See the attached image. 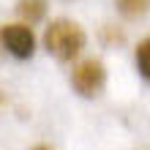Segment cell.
Listing matches in <instances>:
<instances>
[{
    "label": "cell",
    "instance_id": "obj_1",
    "mask_svg": "<svg viewBox=\"0 0 150 150\" xmlns=\"http://www.w3.org/2000/svg\"><path fill=\"white\" fill-rule=\"evenodd\" d=\"M44 47L63 63L76 60L79 52L85 49V30L74 19H55L44 33Z\"/></svg>",
    "mask_w": 150,
    "mask_h": 150
},
{
    "label": "cell",
    "instance_id": "obj_2",
    "mask_svg": "<svg viewBox=\"0 0 150 150\" xmlns=\"http://www.w3.org/2000/svg\"><path fill=\"white\" fill-rule=\"evenodd\" d=\"M71 85L79 96L96 98L104 90V85H107V68H104V63L98 57H87L82 63H76L74 71H71Z\"/></svg>",
    "mask_w": 150,
    "mask_h": 150
},
{
    "label": "cell",
    "instance_id": "obj_3",
    "mask_svg": "<svg viewBox=\"0 0 150 150\" xmlns=\"http://www.w3.org/2000/svg\"><path fill=\"white\" fill-rule=\"evenodd\" d=\"M0 41L8 49V55H14L16 60H30L33 52H36V36H33L30 25H25V22L6 25L0 30Z\"/></svg>",
    "mask_w": 150,
    "mask_h": 150
},
{
    "label": "cell",
    "instance_id": "obj_4",
    "mask_svg": "<svg viewBox=\"0 0 150 150\" xmlns=\"http://www.w3.org/2000/svg\"><path fill=\"white\" fill-rule=\"evenodd\" d=\"M16 11H19V16L25 19V25H36V22L44 19V14H47V0H19Z\"/></svg>",
    "mask_w": 150,
    "mask_h": 150
},
{
    "label": "cell",
    "instance_id": "obj_5",
    "mask_svg": "<svg viewBox=\"0 0 150 150\" xmlns=\"http://www.w3.org/2000/svg\"><path fill=\"white\" fill-rule=\"evenodd\" d=\"M115 3H117V11L128 19H137L150 8V0H115Z\"/></svg>",
    "mask_w": 150,
    "mask_h": 150
},
{
    "label": "cell",
    "instance_id": "obj_6",
    "mask_svg": "<svg viewBox=\"0 0 150 150\" xmlns=\"http://www.w3.org/2000/svg\"><path fill=\"white\" fill-rule=\"evenodd\" d=\"M137 68L147 82H150V36L137 47Z\"/></svg>",
    "mask_w": 150,
    "mask_h": 150
},
{
    "label": "cell",
    "instance_id": "obj_7",
    "mask_svg": "<svg viewBox=\"0 0 150 150\" xmlns=\"http://www.w3.org/2000/svg\"><path fill=\"white\" fill-rule=\"evenodd\" d=\"M30 150H52L49 145H36V147H30Z\"/></svg>",
    "mask_w": 150,
    "mask_h": 150
}]
</instances>
